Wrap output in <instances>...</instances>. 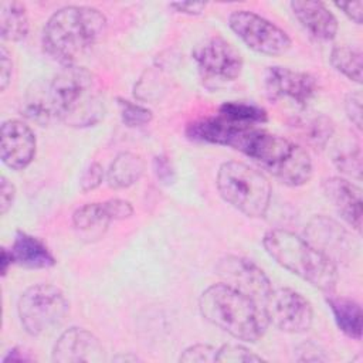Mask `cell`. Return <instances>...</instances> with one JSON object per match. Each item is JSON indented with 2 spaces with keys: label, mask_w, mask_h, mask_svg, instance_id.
I'll return each mask as SVG.
<instances>
[{
  "label": "cell",
  "mask_w": 363,
  "mask_h": 363,
  "mask_svg": "<svg viewBox=\"0 0 363 363\" xmlns=\"http://www.w3.org/2000/svg\"><path fill=\"white\" fill-rule=\"evenodd\" d=\"M106 17L89 6H65L45 23V52L64 65L74 62L96 44L106 31Z\"/></svg>",
  "instance_id": "cell-1"
},
{
  "label": "cell",
  "mask_w": 363,
  "mask_h": 363,
  "mask_svg": "<svg viewBox=\"0 0 363 363\" xmlns=\"http://www.w3.org/2000/svg\"><path fill=\"white\" fill-rule=\"evenodd\" d=\"M54 119L75 128L98 123L105 104L92 72L84 67L65 65L45 86Z\"/></svg>",
  "instance_id": "cell-2"
},
{
  "label": "cell",
  "mask_w": 363,
  "mask_h": 363,
  "mask_svg": "<svg viewBox=\"0 0 363 363\" xmlns=\"http://www.w3.org/2000/svg\"><path fill=\"white\" fill-rule=\"evenodd\" d=\"M199 309L207 322L237 340L257 342L268 328L264 306L223 282L203 291Z\"/></svg>",
  "instance_id": "cell-3"
},
{
  "label": "cell",
  "mask_w": 363,
  "mask_h": 363,
  "mask_svg": "<svg viewBox=\"0 0 363 363\" xmlns=\"http://www.w3.org/2000/svg\"><path fill=\"white\" fill-rule=\"evenodd\" d=\"M286 186L298 187L312 177L309 153L298 143L257 126L248 128L235 147Z\"/></svg>",
  "instance_id": "cell-4"
},
{
  "label": "cell",
  "mask_w": 363,
  "mask_h": 363,
  "mask_svg": "<svg viewBox=\"0 0 363 363\" xmlns=\"http://www.w3.org/2000/svg\"><path fill=\"white\" fill-rule=\"evenodd\" d=\"M262 245L277 264L312 286L328 294L335 289L337 267L305 238L292 231L275 228L264 235Z\"/></svg>",
  "instance_id": "cell-5"
},
{
  "label": "cell",
  "mask_w": 363,
  "mask_h": 363,
  "mask_svg": "<svg viewBox=\"0 0 363 363\" xmlns=\"http://www.w3.org/2000/svg\"><path fill=\"white\" fill-rule=\"evenodd\" d=\"M220 196L247 217H264L271 203V184L267 176L242 163L224 162L216 179Z\"/></svg>",
  "instance_id": "cell-6"
},
{
  "label": "cell",
  "mask_w": 363,
  "mask_h": 363,
  "mask_svg": "<svg viewBox=\"0 0 363 363\" xmlns=\"http://www.w3.org/2000/svg\"><path fill=\"white\" fill-rule=\"evenodd\" d=\"M69 309L64 292L51 284H37L27 288L17 303L23 329L31 336H40L61 325Z\"/></svg>",
  "instance_id": "cell-7"
},
{
  "label": "cell",
  "mask_w": 363,
  "mask_h": 363,
  "mask_svg": "<svg viewBox=\"0 0 363 363\" xmlns=\"http://www.w3.org/2000/svg\"><path fill=\"white\" fill-rule=\"evenodd\" d=\"M228 27L248 48L261 54L282 55L292 44L286 31L250 10L233 11L228 16Z\"/></svg>",
  "instance_id": "cell-8"
},
{
  "label": "cell",
  "mask_w": 363,
  "mask_h": 363,
  "mask_svg": "<svg viewBox=\"0 0 363 363\" xmlns=\"http://www.w3.org/2000/svg\"><path fill=\"white\" fill-rule=\"evenodd\" d=\"M193 58L204 81L224 84L235 81L242 71L241 52L223 37H210L200 43Z\"/></svg>",
  "instance_id": "cell-9"
},
{
  "label": "cell",
  "mask_w": 363,
  "mask_h": 363,
  "mask_svg": "<svg viewBox=\"0 0 363 363\" xmlns=\"http://www.w3.org/2000/svg\"><path fill=\"white\" fill-rule=\"evenodd\" d=\"M268 325L286 333L306 332L313 322L311 302L291 288L271 289L262 303Z\"/></svg>",
  "instance_id": "cell-10"
},
{
  "label": "cell",
  "mask_w": 363,
  "mask_h": 363,
  "mask_svg": "<svg viewBox=\"0 0 363 363\" xmlns=\"http://www.w3.org/2000/svg\"><path fill=\"white\" fill-rule=\"evenodd\" d=\"M264 89L271 101L291 99L299 106H306L316 96L319 84L309 72L274 65L264 74Z\"/></svg>",
  "instance_id": "cell-11"
},
{
  "label": "cell",
  "mask_w": 363,
  "mask_h": 363,
  "mask_svg": "<svg viewBox=\"0 0 363 363\" xmlns=\"http://www.w3.org/2000/svg\"><path fill=\"white\" fill-rule=\"evenodd\" d=\"M216 269L223 279V284L237 289L261 305L272 289L265 272L251 259L228 255L217 264Z\"/></svg>",
  "instance_id": "cell-12"
},
{
  "label": "cell",
  "mask_w": 363,
  "mask_h": 363,
  "mask_svg": "<svg viewBox=\"0 0 363 363\" xmlns=\"http://www.w3.org/2000/svg\"><path fill=\"white\" fill-rule=\"evenodd\" d=\"M305 240L335 265L347 259L352 252V241L346 230L325 216H316L308 223Z\"/></svg>",
  "instance_id": "cell-13"
},
{
  "label": "cell",
  "mask_w": 363,
  "mask_h": 363,
  "mask_svg": "<svg viewBox=\"0 0 363 363\" xmlns=\"http://www.w3.org/2000/svg\"><path fill=\"white\" fill-rule=\"evenodd\" d=\"M35 135L28 125L18 119L3 122L0 155L7 167L13 170L26 169L35 156Z\"/></svg>",
  "instance_id": "cell-14"
},
{
  "label": "cell",
  "mask_w": 363,
  "mask_h": 363,
  "mask_svg": "<svg viewBox=\"0 0 363 363\" xmlns=\"http://www.w3.org/2000/svg\"><path fill=\"white\" fill-rule=\"evenodd\" d=\"M104 359L99 339L84 328H69L60 335L52 349V360L58 363H88Z\"/></svg>",
  "instance_id": "cell-15"
},
{
  "label": "cell",
  "mask_w": 363,
  "mask_h": 363,
  "mask_svg": "<svg viewBox=\"0 0 363 363\" xmlns=\"http://www.w3.org/2000/svg\"><path fill=\"white\" fill-rule=\"evenodd\" d=\"M323 194L332 203L337 214L354 230L360 231L363 201L362 190L343 177H329L322 184Z\"/></svg>",
  "instance_id": "cell-16"
},
{
  "label": "cell",
  "mask_w": 363,
  "mask_h": 363,
  "mask_svg": "<svg viewBox=\"0 0 363 363\" xmlns=\"http://www.w3.org/2000/svg\"><path fill=\"white\" fill-rule=\"evenodd\" d=\"M251 128L250 125L237 123L217 113L216 116H207L197 119L187 125L186 136L196 142L221 145L234 147L240 136Z\"/></svg>",
  "instance_id": "cell-17"
},
{
  "label": "cell",
  "mask_w": 363,
  "mask_h": 363,
  "mask_svg": "<svg viewBox=\"0 0 363 363\" xmlns=\"http://www.w3.org/2000/svg\"><path fill=\"white\" fill-rule=\"evenodd\" d=\"M291 10L301 26L315 38L330 41L337 33V20L322 1L296 0L289 3Z\"/></svg>",
  "instance_id": "cell-18"
},
{
  "label": "cell",
  "mask_w": 363,
  "mask_h": 363,
  "mask_svg": "<svg viewBox=\"0 0 363 363\" xmlns=\"http://www.w3.org/2000/svg\"><path fill=\"white\" fill-rule=\"evenodd\" d=\"M10 252L13 257V264H18L26 268H50L55 264V258L47 245L24 231L16 233Z\"/></svg>",
  "instance_id": "cell-19"
},
{
  "label": "cell",
  "mask_w": 363,
  "mask_h": 363,
  "mask_svg": "<svg viewBox=\"0 0 363 363\" xmlns=\"http://www.w3.org/2000/svg\"><path fill=\"white\" fill-rule=\"evenodd\" d=\"M145 172L143 159L133 152H122L109 164L108 184L113 189H126L139 182Z\"/></svg>",
  "instance_id": "cell-20"
},
{
  "label": "cell",
  "mask_w": 363,
  "mask_h": 363,
  "mask_svg": "<svg viewBox=\"0 0 363 363\" xmlns=\"http://www.w3.org/2000/svg\"><path fill=\"white\" fill-rule=\"evenodd\" d=\"M335 322L346 336L360 340L362 337V308L360 305L346 296H329L326 299Z\"/></svg>",
  "instance_id": "cell-21"
},
{
  "label": "cell",
  "mask_w": 363,
  "mask_h": 363,
  "mask_svg": "<svg viewBox=\"0 0 363 363\" xmlns=\"http://www.w3.org/2000/svg\"><path fill=\"white\" fill-rule=\"evenodd\" d=\"M27 9L20 1H3L0 10V34L4 41H20L28 34Z\"/></svg>",
  "instance_id": "cell-22"
},
{
  "label": "cell",
  "mask_w": 363,
  "mask_h": 363,
  "mask_svg": "<svg viewBox=\"0 0 363 363\" xmlns=\"http://www.w3.org/2000/svg\"><path fill=\"white\" fill-rule=\"evenodd\" d=\"M294 126L296 128L301 139L316 149L325 147V145L335 132V125L332 119L325 115L298 119Z\"/></svg>",
  "instance_id": "cell-23"
},
{
  "label": "cell",
  "mask_w": 363,
  "mask_h": 363,
  "mask_svg": "<svg viewBox=\"0 0 363 363\" xmlns=\"http://www.w3.org/2000/svg\"><path fill=\"white\" fill-rule=\"evenodd\" d=\"M330 64L333 68L357 84L362 82V52L359 48L349 45H337L330 52Z\"/></svg>",
  "instance_id": "cell-24"
},
{
  "label": "cell",
  "mask_w": 363,
  "mask_h": 363,
  "mask_svg": "<svg viewBox=\"0 0 363 363\" xmlns=\"http://www.w3.org/2000/svg\"><path fill=\"white\" fill-rule=\"evenodd\" d=\"M105 201L104 203H86L78 207L72 214V224L79 231H95L106 228L111 223Z\"/></svg>",
  "instance_id": "cell-25"
},
{
  "label": "cell",
  "mask_w": 363,
  "mask_h": 363,
  "mask_svg": "<svg viewBox=\"0 0 363 363\" xmlns=\"http://www.w3.org/2000/svg\"><path fill=\"white\" fill-rule=\"evenodd\" d=\"M218 113L230 121H234V122L242 123V125H250V126L264 123L268 119L267 111L264 108L254 105V104L235 102V101L224 102L220 106Z\"/></svg>",
  "instance_id": "cell-26"
},
{
  "label": "cell",
  "mask_w": 363,
  "mask_h": 363,
  "mask_svg": "<svg viewBox=\"0 0 363 363\" xmlns=\"http://www.w3.org/2000/svg\"><path fill=\"white\" fill-rule=\"evenodd\" d=\"M118 106L121 112L122 122L128 128H138L149 123L153 118V113L149 108L130 102L125 98H118Z\"/></svg>",
  "instance_id": "cell-27"
},
{
  "label": "cell",
  "mask_w": 363,
  "mask_h": 363,
  "mask_svg": "<svg viewBox=\"0 0 363 363\" xmlns=\"http://www.w3.org/2000/svg\"><path fill=\"white\" fill-rule=\"evenodd\" d=\"M333 162L339 170L360 180L362 153H360V147L357 145H354V146L349 145V146L339 149L336 152V155L333 156Z\"/></svg>",
  "instance_id": "cell-28"
},
{
  "label": "cell",
  "mask_w": 363,
  "mask_h": 363,
  "mask_svg": "<svg viewBox=\"0 0 363 363\" xmlns=\"http://www.w3.org/2000/svg\"><path fill=\"white\" fill-rule=\"evenodd\" d=\"M264 359L258 354H255L252 350L242 345L237 343H227L218 347L216 362H231V363H254V362H262Z\"/></svg>",
  "instance_id": "cell-29"
},
{
  "label": "cell",
  "mask_w": 363,
  "mask_h": 363,
  "mask_svg": "<svg viewBox=\"0 0 363 363\" xmlns=\"http://www.w3.org/2000/svg\"><path fill=\"white\" fill-rule=\"evenodd\" d=\"M217 350L218 349L211 346V345L196 343V345L187 347L182 353L180 362H184V363H191V362H216Z\"/></svg>",
  "instance_id": "cell-30"
},
{
  "label": "cell",
  "mask_w": 363,
  "mask_h": 363,
  "mask_svg": "<svg viewBox=\"0 0 363 363\" xmlns=\"http://www.w3.org/2000/svg\"><path fill=\"white\" fill-rule=\"evenodd\" d=\"M102 180H104L102 164L98 162H92L82 173V176L79 179V187L84 193H88V191L95 190L96 187H99Z\"/></svg>",
  "instance_id": "cell-31"
},
{
  "label": "cell",
  "mask_w": 363,
  "mask_h": 363,
  "mask_svg": "<svg viewBox=\"0 0 363 363\" xmlns=\"http://www.w3.org/2000/svg\"><path fill=\"white\" fill-rule=\"evenodd\" d=\"M345 111L350 122L360 130L362 129V94L360 91L350 92L345 101Z\"/></svg>",
  "instance_id": "cell-32"
},
{
  "label": "cell",
  "mask_w": 363,
  "mask_h": 363,
  "mask_svg": "<svg viewBox=\"0 0 363 363\" xmlns=\"http://www.w3.org/2000/svg\"><path fill=\"white\" fill-rule=\"evenodd\" d=\"M105 206L112 221L125 220L133 214L132 204L123 199H109L105 201Z\"/></svg>",
  "instance_id": "cell-33"
},
{
  "label": "cell",
  "mask_w": 363,
  "mask_h": 363,
  "mask_svg": "<svg viewBox=\"0 0 363 363\" xmlns=\"http://www.w3.org/2000/svg\"><path fill=\"white\" fill-rule=\"evenodd\" d=\"M153 169H155V174L157 177V180H160V183L163 184H172L176 179V173L174 169L170 163V160L166 156H156L153 159Z\"/></svg>",
  "instance_id": "cell-34"
},
{
  "label": "cell",
  "mask_w": 363,
  "mask_h": 363,
  "mask_svg": "<svg viewBox=\"0 0 363 363\" xmlns=\"http://www.w3.org/2000/svg\"><path fill=\"white\" fill-rule=\"evenodd\" d=\"M16 199V187L14 184L6 177H0V213L4 216L13 206Z\"/></svg>",
  "instance_id": "cell-35"
},
{
  "label": "cell",
  "mask_w": 363,
  "mask_h": 363,
  "mask_svg": "<svg viewBox=\"0 0 363 363\" xmlns=\"http://www.w3.org/2000/svg\"><path fill=\"white\" fill-rule=\"evenodd\" d=\"M13 74V61L10 52L4 45L0 47V89L6 91L9 84L11 82Z\"/></svg>",
  "instance_id": "cell-36"
},
{
  "label": "cell",
  "mask_w": 363,
  "mask_h": 363,
  "mask_svg": "<svg viewBox=\"0 0 363 363\" xmlns=\"http://www.w3.org/2000/svg\"><path fill=\"white\" fill-rule=\"evenodd\" d=\"M337 9H340L349 20L356 24H362L363 18V1H350V3H335Z\"/></svg>",
  "instance_id": "cell-37"
},
{
  "label": "cell",
  "mask_w": 363,
  "mask_h": 363,
  "mask_svg": "<svg viewBox=\"0 0 363 363\" xmlns=\"http://www.w3.org/2000/svg\"><path fill=\"white\" fill-rule=\"evenodd\" d=\"M172 9H174L177 13L189 14V16H197L201 14L206 9V3H197V1H177L170 4Z\"/></svg>",
  "instance_id": "cell-38"
},
{
  "label": "cell",
  "mask_w": 363,
  "mask_h": 363,
  "mask_svg": "<svg viewBox=\"0 0 363 363\" xmlns=\"http://www.w3.org/2000/svg\"><path fill=\"white\" fill-rule=\"evenodd\" d=\"M13 264V257L11 252L7 248L1 250V275L4 277L9 271V267Z\"/></svg>",
  "instance_id": "cell-39"
},
{
  "label": "cell",
  "mask_w": 363,
  "mask_h": 363,
  "mask_svg": "<svg viewBox=\"0 0 363 363\" xmlns=\"http://www.w3.org/2000/svg\"><path fill=\"white\" fill-rule=\"evenodd\" d=\"M20 350L17 347L9 350V353L3 357V362H9V360H28V357H26L23 353H18Z\"/></svg>",
  "instance_id": "cell-40"
}]
</instances>
